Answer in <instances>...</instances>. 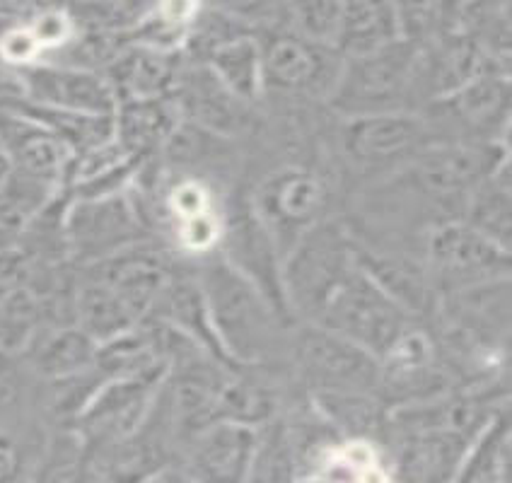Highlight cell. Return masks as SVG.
<instances>
[{
	"label": "cell",
	"instance_id": "1",
	"mask_svg": "<svg viewBox=\"0 0 512 483\" xmlns=\"http://www.w3.org/2000/svg\"><path fill=\"white\" fill-rule=\"evenodd\" d=\"M503 162H508L505 143H435L392 177L368 186V206L380 223L416 225L428 235L438 225L462 220L476 186Z\"/></svg>",
	"mask_w": 512,
	"mask_h": 483
},
{
	"label": "cell",
	"instance_id": "2",
	"mask_svg": "<svg viewBox=\"0 0 512 483\" xmlns=\"http://www.w3.org/2000/svg\"><path fill=\"white\" fill-rule=\"evenodd\" d=\"M220 351L235 368H266L281 348L290 346V322L247 278L230 269L218 254L196 273Z\"/></svg>",
	"mask_w": 512,
	"mask_h": 483
},
{
	"label": "cell",
	"instance_id": "3",
	"mask_svg": "<svg viewBox=\"0 0 512 483\" xmlns=\"http://www.w3.org/2000/svg\"><path fill=\"white\" fill-rule=\"evenodd\" d=\"M356 269L351 228L324 218L293 244L283 259V290L298 324H317L331 295Z\"/></svg>",
	"mask_w": 512,
	"mask_h": 483
},
{
	"label": "cell",
	"instance_id": "4",
	"mask_svg": "<svg viewBox=\"0 0 512 483\" xmlns=\"http://www.w3.org/2000/svg\"><path fill=\"white\" fill-rule=\"evenodd\" d=\"M440 133L421 112L348 116L339 128L343 165L368 186L392 177L430 145Z\"/></svg>",
	"mask_w": 512,
	"mask_h": 483
},
{
	"label": "cell",
	"instance_id": "5",
	"mask_svg": "<svg viewBox=\"0 0 512 483\" xmlns=\"http://www.w3.org/2000/svg\"><path fill=\"white\" fill-rule=\"evenodd\" d=\"M416 46L397 42L368 56L343 58L329 104L348 116L418 112L413 97Z\"/></svg>",
	"mask_w": 512,
	"mask_h": 483
},
{
	"label": "cell",
	"instance_id": "6",
	"mask_svg": "<svg viewBox=\"0 0 512 483\" xmlns=\"http://www.w3.org/2000/svg\"><path fill=\"white\" fill-rule=\"evenodd\" d=\"M416 319L358 266L346 276L317 319V327L356 343L380 360Z\"/></svg>",
	"mask_w": 512,
	"mask_h": 483
},
{
	"label": "cell",
	"instance_id": "7",
	"mask_svg": "<svg viewBox=\"0 0 512 483\" xmlns=\"http://www.w3.org/2000/svg\"><path fill=\"white\" fill-rule=\"evenodd\" d=\"M421 259L435 302L479 285L503 281L510 278L512 269L508 249L498 247L462 220L430 230Z\"/></svg>",
	"mask_w": 512,
	"mask_h": 483
},
{
	"label": "cell",
	"instance_id": "8",
	"mask_svg": "<svg viewBox=\"0 0 512 483\" xmlns=\"http://www.w3.org/2000/svg\"><path fill=\"white\" fill-rule=\"evenodd\" d=\"M247 201L285 259L293 244L324 220L327 184L307 167L283 165L266 174Z\"/></svg>",
	"mask_w": 512,
	"mask_h": 483
},
{
	"label": "cell",
	"instance_id": "9",
	"mask_svg": "<svg viewBox=\"0 0 512 483\" xmlns=\"http://www.w3.org/2000/svg\"><path fill=\"white\" fill-rule=\"evenodd\" d=\"M295 368L310 394L370 392L377 394L380 360L356 343L341 339L317 324H298L290 336Z\"/></svg>",
	"mask_w": 512,
	"mask_h": 483
},
{
	"label": "cell",
	"instance_id": "10",
	"mask_svg": "<svg viewBox=\"0 0 512 483\" xmlns=\"http://www.w3.org/2000/svg\"><path fill=\"white\" fill-rule=\"evenodd\" d=\"M254 37L261 51L266 92L329 100L343 66L339 51L312 44L283 29H264Z\"/></svg>",
	"mask_w": 512,
	"mask_h": 483
},
{
	"label": "cell",
	"instance_id": "11",
	"mask_svg": "<svg viewBox=\"0 0 512 483\" xmlns=\"http://www.w3.org/2000/svg\"><path fill=\"white\" fill-rule=\"evenodd\" d=\"M510 95L508 75L484 73L428 104L421 114L428 116L442 141L503 143V131L510 124Z\"/></svg>",
	"mask_w": 512,
	"mask_h": 483
},
{
	"label": "cell",
	"instance_id": "12",
	"mask_svg": "<svg viewBox=\"0 0 512 483\" xmlns=\"http://www.w3.org/2000/svg\"><path fill=\"white\" fill-rule=\"evenodd\" d=\"M218 247H223V252H218L220 259L247 278L285 322L293 324L295 319L288 310L283 290V256L249 201L230 203L228 215H223V235Z\"/></svg>",
	"mask_w": 512,
	"mask_h": 483
},
{
	"label": "cell",
	"instance_id": "13",
	"mask_svg": "<svg viewBox=\"0 0 512 483\" xmlns=\"http://www.w3.org/2000/svg\"><path fill=\"white\" fill-rule=\"evenodd\" d=\"M63 237L68 252L92 264L145 242L143 215L124 191L102 199H73L63 218Z\"/></svg>",
	"mask_w": 512,
	"mask_h": 483
},
{
	"label": "cell",
	"instance_id": "14",
	"mask_svg": "<svg viewBox=\"0 0 512 483\" xmlns=\"http://www.w3.org/2000/svg\"><path fill=\"white\" fill-rule=\"evenodd\" d=\"M17 97L34 107L85 116H114L116 97L107 78L95 71L27 63L15 73Z\"/></svg>",
	"mask_w": 512,
	"mask_h": 483
},
{
	"label": "cell",
	"instance_id": "15",
	"mask_svg": "<svg viewBox=\"0 0 512 483\" xmlns=\"http://www.w3.org/2000/svg\"><path fill=\"white\" fill-rule=\"evenodd\" d=\"M259 428L218 421L179 450L177 464L196 483H252Z\"/></svg>",
	"mask_w": 512,
	"mask_h": 483
},
{
	"label": "cell",
	"instance_id": "16",
	"mask_svg": "<svg viewBox=\"0 0 512 483\" xmlns=\"http://www.w3.org/2000/svg\"><path fill=\"white\" fill-rule=\"evenodd\" d=\"M179 119L211 131L220 138H237L252 126V109L237 100L201 63H186L172 92Z\"/></svg>",
	"mask_w": 512,
	"mask_h": 483
},
{
	"label": "cell",
	"instance_id": "17",
	"mask_svg": "<svg viewBox=\"0 0 512 483\" xmlns=\"http://www.w3.org/2000/svg\"><path fill=\"white\" fill-rule=\"evenodd\" d=\"M182 66V54L148 49L131 42L102 75L112 87L116 104L131 100H172Z\"/></svg>",
	"mask_w": 512,
	"mask_h": 483
},
{
	"label": "cell",
	"instance_id": "18",
	"mask_svg": "<svg viewBox=\"0 0 512 483\" xmlns=\"http://www.w3.org/2000/svg\"><path fill=\"white\" fill-rule=\"evenodd\" d=\"M177 121L172 100L119 102L114 112V141L128 157L145 162L165 145Z\"/></svg>",
	"mask_w": 512,
	"mask_h": 483
},
{
	"label": "cell",
	"instance_id": "19",
	"mask_svg": "<svg viewBox=\"0 0 512 483\" xmlns=\"http://www.w3.org/2000/svg\"><path fill=\"white\" fill-rule=\"evenodd\" d=\"M397 42H401L397 5L375 0L343 3L341 32L336 42V51L343 58L375 54Z\"/></svg>",
	"mask_w": 512,
	"mask_h": 483
},
{
	"label": "cell",
	"instance_id": "20",
	"mask_svg": "<svg viewBox=\"0 0 512 483\" xmlns=\"http://www.w3.org/2000/svg\"><path fill=\"white\" fill-rule=\"evenodd\" d=\"M201 66H206L237 100L249 107H256L264 100V66H261V51L254 34H242L220 44Z\"/></svg>",
	"mask_w": 512,
	"mask_h": 483
},
{
	"label": "cell",
	"instance_id": "21",
	"mask_svg": "<svg viewBox=\"0 0 512 483\" xmlns=\"http://www.w3.org/2000/svg\"><path fill=\"white\" fill-rule=\"evenodd\" d=\"M61 189L15 170L0 184V252L15 247Z\"/></svg>",
	"mask_w": 512,
	"mask_h": 483
},
{
	"label": "cell",
	"instance_id": "22",
	"mask_svg": "<svg viewBox=\"0 0 512 483\" xmlns=\"http://www.w3.org/2000/svg\"><path fill=\"white\" fill-rule=\"evenodd\" d=\"M462 223L496 242L498 247L512 249V179L510 160L503 162L491 177L476 186L462 213Z\"/></svg>",
	"mask_w": 512,
	"mask_h": 483
},
{
	"label": "cell",
	"instance_id": "23",
	"mask_svg": "<svg viewBox=\"0 0 512 483\" xmlns=\"http://www.w3.org/2000/svg\"><path fill=\"white\" fill-rule=\"evenodd\" d=\"M97 348L100 346L83 329L71 324V327L56 329L39 346L34 365H37L39 375L49 377L51 382L63 380V377L78 375V372L92 368L97 358Z\"/></svg>",
	"mask_w": 512,
	"mask_h": 483
},
{
	"label": "cell",
	"instance_id": "24",
	"mask_svg": "<svg viewBox=\"0 0 512 483\" xmlns=\"http://www.w3.org/2000/svg\"><path fill=\"white\" fill-rule=\"evenodd\" d=\"M343 3L334 0H302V3H281V17L273 29L295 34L307 42L327 46L336 51L341 32Z\"/></svg>",
	"mask_w": 512,
	"mask_h": 483
},
{
	"label": "cell",
	"instance_id": "25",
	"mask_svg": "<svg viewBox=\"0 0 512 483\" xmlns=\"http://www.w3.org/2000/svg\"><path fill=\"white\" fill-rule=\"evenodd\" d=\"M0 483H27L25 455L10 433L0 428Z\"/></svg>",
	"mask_w": 512,
	"mask_h": 483
},
{
	"label": "cell",
	"instance_id": "26",
	"mask_svg": "<svg viewBox=\"0 0 512 483\" xmlns=\"http://www.w3.org/2000/svg\"><path fill=\"white\" fill-rule=\"evenodd\" d=\"M143 483H196L179 464H170V467H162L155 471L153 476H148Z\"/></svg>",
	"mask_w": 512,
	"mask_h": 483
},
{
	"label": "cell",
	"instance_id": "27",
	"mask_svg": "<svg viewBox=\"0 0 512 483\" xmlns=\"http://www.w3.org/2000/svg\"><path fill=\"white\" fill-rule=\"evenodd\" d=\"M8 172H10V165H8V160H5V157L0 155V184L5 182V177H8Z\"/></svg>",
	"mask_w": 512,
	"mask_h": 483
}]
</instances>
